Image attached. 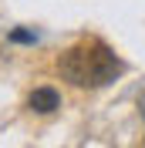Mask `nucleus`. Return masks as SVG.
Wrapping results in <instances>:
<instances>
[{
  "label": "nucleus",
  "instance_id": "nucleus-3",
  "mask_svg": "<svg viewBox=\"0 0 145 148\" xmlns=\"http://www.w3.org/2000/svg\"><path fill=\"white\" fill-rule=\"evenodd\" d=\"M27 108L37 111V114H51V111L61 108V94L54 91V88H34L27 98Z\"/></svg>",
  "mask_w": 145,
  "mask_h": 148
},
{
  "label": "nucleus",
  "instance_id": "nucleus-5",
  "mask_svg": "<svg viewBox=\"0 0 145 148\" xmlns=\"http://www.w3.org/2000/svg\"><path fill=\"white\" fill-rule=\"evenodd\" d=\"M138 108H142V118H145V94L138 98Z\"/></svg>",
  "mask_w": 145,
  "mask_h": 148
},
{
  "label": "nucleus",
  "instance_id": "nucleus-4",
  "mask_svg": "<svg viewBox=\"0 0 145 148\" xmlns=\"http://www.w3.org/2000/svg\"><path fill=\"white\" fill-rule=\"evenodd\" d=\"M10 40H14V44H34V40H37V34H34V30L17 27V30H10Z\"/></svg>",
  "mask_w": 145,
  "mask_h": 148
},
{
  "label": "nucleus",
  "instance_id": "nucleus-2",
  "mask_svg": "<svg viewBox=\"0 0 145 148\" xmlns=\"http://www.w3.org/2000/svg\"><path fill=\"white\" fill-rule=\"evenodd\" d=\"M57 71H61L64 81H71L74 88H88L91 77V44H78L71 51H64L61 61H57Z\"/></svg>",
  "mask_w": 145,
  "mask_h": 148
},
{
  "label": "nucleus",
  "instance_id": "nucleus-1",
  "mask_svg": "<svg viewBox=\"0 0 145 148\" xmlns=\"http://www.w3.org/2000/svg\"><path fill=\"white\" fill-rule=\"evenodd\" d=\"M122 71H125V64L118 61L115 51L108 44H101V40H91V77H88V88H105Z\"/></svg>",
  "mask_w": 145,
  "mask_h": 148
}]
</instances>
